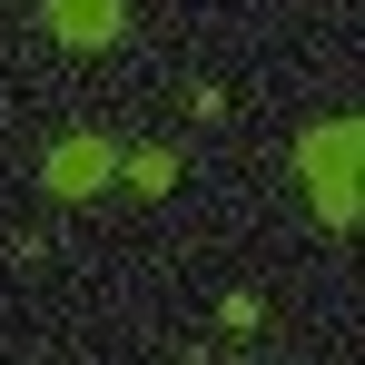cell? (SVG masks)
<instances>
[{
    "label": "cell",
    "mask_w": 365,
    "mask_h": 365,
    "mask_svg": "<svg viewBox=\"0 0 365 365\" xmlns=\"http://www.w3.org/2000/svg\"><path fill=\"white\" fill-rule=\"evenodd\" d=\"M356 148H365L356 119H316V128L297 138L306 178H316V217H326V227H356Z\"/></svg>",
    "instance_id": "6da1fadb"
},
{
    "label": "cell",
    "mask_w": 365,
    "mask_h": 365,
    "mask_svg": "<svg viewBox=\"0 0 365 365\" xmlns=\"http://www.w3.org/2000/svg\"><path fill=\"white\" fill-rule=\"evenodd\" d=\"M109 178H119V148H109L99 128H79V138H60V148L40 158V187H50V197H99Z\"/></svg>",
    "instance_id": "7a4b0ae2"
},
{
    "label": "cell",
    "mask_w": 365,
    "mask_h": 365,
    "mask_svg": "<svg viewBox=\"0 0 365 365\" xmlns=\"http://www.w3.org/2000/svg\"><path fill=\"white\" fill-rule=\"evenodd\" d=\"M40 10H50V40L60 50H109L128 30V0H40Z\"/></svg>",
    "instance_id": "3957f363"
},
{
    "label": "cell",
    "mask_w": 365,
    "mask_h": 365,
    "mask_svg": "<svg viewBox=\"0 0 365 365\" xmlns=\"http://www.w3.org/2000/svg\"><path fill=\"white\" fill-rule=\"evenodd\" d=\"M128 187H138V197H168V187H178V158H168V148H138V158H128Z\"/></svg>",
    "instance_id": "277c9868"
}]
</instances>
